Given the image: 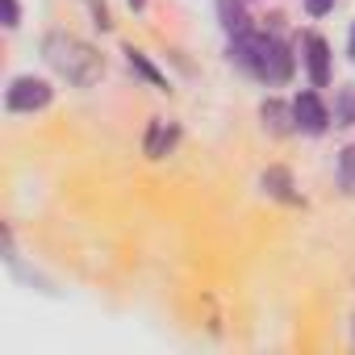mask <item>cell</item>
<instances>
[{
	"label": "cell",
	"mask_w": 355,
	"mask_h": 355,
	"mask_svg": "<svg viewBox=\"0 0 355 355\" xmlns=\"http://www.w3.org/2000/svg\"><path fill=\"white\" fill-rule=\"evenodd\" d=\"M17 17H21L17 13V0H5V26H17Z\"/></svg>",
	"instance_id": "12"
},
{
	"label": "cell",
	"mask_w": 355,
	"mask_h": 355,
	"mask_svg": "<svg viewBox=\"0 0 355 355\" xmlns=\"http://www.w3.org/2000/svg\"><path fill=\"white\" fill-rule=\"evenodd\" d=\"M263 121H268L272 130H284V109H280L276 101H268V105H263Z\"/></svg>",
	"instance_id": "8"
},
{
	"label": "cell",
	"mask_w": 355,
	"mask_h": 355,
	"mask_svg": "<svg viewBox=\"0 0 355 355\" xmlns=\"http://www.w3.org/2000/svg\"><path fill=\"white\" fill-rule=\"evenodd\" d=\"M163 134H167V125H163V121H155V125H150V142H146V155H163Z\"/></svg>",
	"instance_id": "9"
},
{
	"label": "cell",
	"mask_w": 355,
	"mask_h": 355,
	"mask_svg": "<svg viewBox=\"0 0 355 355\" xmlns=\"http://www.w3.org/2000/svg\"><path fill=\"white\" fill-rule=\"evenodd\" d=\"M293 121H297L305 134H322V130L330 125V113H326V105L318 101V92H301V96L293 101Z\"/></svg>",
	"instance_id": "3"
},
{
	"label": "cell",
	"mask_w": 355,
	"mask_h": 355,
	"mask_svg": "<svg viewBox=\"0 0 355 355\" xmlns=\"http://www.w3.org/2000/svg\"><path fill=\"white\" fill-rule=\"evenodd\" d=\"M334 121H338V125H351V121H355V92H351V88H343V96H338V113H334Z\"/></svg>",
	"instance_id": "6"
},
{
	"label": "cell",
	"mask_w": 355,
	"mask_h": 355,
	"mask_svg": "<svg viewBox=\"0 0 355 355\" xmlns=\"http://www.w3.org/2000/svg\"><path fill=\"white\" fill-rule=\"evenodd\" d=\"M343 175H347V180H355V146L343 155Z\"/></svg>",
	"instance_id": "11"
},
{
	"label": "cell",
	"mask_w": 355,
	"mask_h": 355,
	"mask_svg": "<svg viewBox=\"0 0 355 355\" xmlns=\"http://www.w3.org/2000/svg\"><path fill=\"white\" fill-rule=\"evenodd\" d=\"M46 59L55 63V71H63L71 84H80V88H88L96 76H101V55H92V46H84V42H76V38H67V34H55V38H46Z\"/></svg>",
	"instance_id": "2"
},
{
	"label": "cell",
	"mask_w": 355,
	"mask_h": 355,
	"mask_svg": "<svg viewBox=\"0 0 355 355\" xmlns=\"http://www.w3.org/2000/svg\"><path fill=\"white\" fill-rule=\"evenodd\" d=\"M46 101H51V88H46L42 80H30V76H21V80H13V88H9V109H17V113L42 109Z\"/></svg>",
	"instance_id": "4"
},
{
	"label": "cell",
	"mask_w": 355,
	"mask_h": 355,
	"mask_svg": "<svg viewBox=\"0 0 355 355\" xmlns=\"http://www.w3.org/2000/svg\"><path fill=\"white\" fill-rule=\"evenodd\" d=\"M234 59H239L247 71H255L259 80H268V84H284L288 71H293V55H288V46L276 42V38L239 34V42H234Z\"/></svg>",
	"instance_id": "1"
},
{
	"label": "cell",
	"mask_w": 355,
	"mask_h": 355,
	"mask_svg": "<svg viewBox=\"0 0 355 355\" xmlns=\"http://www.w3.org/2000/svg\"><path fill=\"white\" fill-rule=\"evenodd\" d=\"M330 5H334V0H305V9H309L313 17H322V13H330Z\"/></svg>",
	"instance_id": "10"
},
{
	"label": "cell",
	"mask_w": 355,
	"mask_h": 355,
	"mask_svg": "<svg viewBox=\"0 0 355 355\" xmlns=\"http://www.w3.org/2000/svg\"><path fill=\"white\" fill-rule=\"evenodd\" d=\"M130 63H134V67H138V71H142V76H146L150 84H163V76H159V71H155V67L146 63V55H138V51H130Z\"/></svg>",
	"instance_id": "7"
},
{
	"label": "cell",
	"mask_w": 355,
	"mask_h": 355,
	"mask_svg": "<svg viewBox=\"0 0 355 355\" xmlns=\"http://www.w3.org/2000/svg\"><path fill=\"white\" fill-rule=\"evenodd\" d=\"M130 5H134V9H138V5H142V0H130Z\"/></svg>",
	"instance_id": "14"
},
{
	"label": "cell",
	"mask_w": 355,
	"mask_h": 355,
	"mask_svg": "<svg viewBox=\"0 0 355 355\" xmlns=\"http://www.w3.org/2000/svg\"><path fill=\"white\" fill-rule=\"evenodd\" d=\"M305 59H309V80L318 88H326V80H330V51H326V42L322 38H305Z\"/></svg>",
	"instance_id": "5"
},
{
	"label": "cell",
	"mask_w": 355,
	"mask_h": 355,
	"mask_svg": "<svg viewBox=\"0 0 355 355\" xmlns=\"http://www.w3.org/2000/svg\"><path fill=\"white\" fill-rule=\"evenodd\" d=\"M351 59H355V30H351Z\"/></svg>",
	"instance_id": "13"
}]
</instances>
